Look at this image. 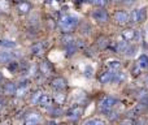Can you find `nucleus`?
<instances>
[{
  "instance_id": "33",
  "label": "nucleus",
  "mask_w": 148,
  "mask_h": 125,
  "mask_svg": "<svg viewBox=\"0 0 148 125\" xmlns=\"http://www.w3.org/2000/svg\"><path fill=\"white\" fill-rule=\"evenodd\" d=\"M123 4H125L126 7H133V5L135 4V0H123Z\"/></svg>"
},
{
  "instance_id": "26",
  "label": "nucleus",
  "mask_w": 148,
  "mask_h": 125,
  "mask_svg": "<svg viewBox=\"0 0 148 125\" xmlns=\"http://www.w3.org/2000/svg\"><path fill=\"white\" fill-rule=\"evenodd\" d=\"M138 65L140 68H148V56L147 55H142L138 60Z\"/></svg>"
},
{
  "instance_id": "5",
  "label": "nucleus",
  "mask_w": 148,
  "mask_h": 125,
  "mask_svg": "<svg viewBox=\"0 0 148 125\" xmlns=\"http://www.w3.org/2000/svg\"><path fill=\"white\" fill-rule=\"evenodd\" d=\"M114 21L118 25H126L127 22H130V13H127L126 10H117L114 13Z\"/></svg>"
},
{
  "instance_id": "36",
  "label": "nucleus",
  "mask_w": 148,
  "mask_h": 125,
  "mask_svg": "<svg viewBox=\"0 0 148 125\" xmlns=\"http://www.w3.org/2000/svg\"><path fill=\"white\" fill-rule=\"evenodd\" d=\"M144 84H146V86H148V76H146V78H144Z\"/></svg>"
},
{
  "instance_id": "7",
  "label": "nucleus",
  "mask_w": 148,
  "mask_h": 125,
  "mask_svg": "<svg viewBox=\"0 0 148 125\" xmlns=\"http://www.w3.org/2000/svg\"><path fill=\"white\" fill-rule=\"evenodd\" d=\"M82 113H83V108L77 106V107H73V108H70V110L68 111L66 116L69 119H72V120H78V119L82 116Z\"/></svg>"
},
{
  "instance_id": "24",
  "label": "nucleus",
  "mask_w": 148,
  "mask_h": 125,
  "mask_svg": "<svg viewBox=\"0 0 148 125\" xmlns=\"http://www.w3.org/2000/svg\"><path fill=\"white\" fill-rule=\"evenodd\" d=\"M130 22L131 23L139 22V9H133L130 12Z\"/></svg>"
},
{
  "instance_id": "15",
  "label": "nucleus",
  "mask_w": 148,
  "mask_h": 125,
  "mask_svg": "<svg viewBox=\"0 0 148 125\" xmlns=\"http://www.w3.org/2000/svg\"><path fill=\"white\" fill-rule=\"evenodd\" d=\"M39 104H40L42 107H44V108H51V104H52V98L49 97L48 94L43 93V95H42L40 100H39Z\"/></svg>"
},
{
  "instance_id": "13",
  "label": "nucleus",
  "mask_w": 148,
  "mask_h": 125,
  "mask_svg": "<svg viewBox=\"0 0 148 125\" xmlns=\"http://www.w3.org/2000/svg\"><path fill=\"white\" fill-rule=\"evenodd\" d=\"M17 9L21 15H26V13H29L31 10V4L27 1H20L17 4Z\"/></svg>"
},
{
  "instance_id": "8",
  "label": "nucleus",
  "mask_w": 148,
  "mask_h": 125,
  "mask_svg": "<svg viewBox=\"0 0 148 125\" xmlns=\"http://www.w3.org/2000/svg\"><path fill=\"white\" fill-rule=\"evenodd\" d=\"M113 77H114L113 70H105L99 76V81L100 84H109L113 81Z\"/></svg>"
},
{
  "instance_id": "2",
  "label": "nucleus",
  "mask_w": 148,
  "mask_h": 125,
  "mask_svg": "<svg viewBox=\"0 0 148 125\" xmlns=\"http://www.w3.org/2000/svg\"><path fill=\"white\" fill-rule=\"evenodd\" d=\"M91 17L94 21H96L97 23H107L109 21V15L103 7H99L96 9H94L91 12Z\"/></svg>"
},
{
  "instance_id": "10",
  "label": "nucleus",
  "mask_w": 148,
  "mask_h": 125,
  "mask_svg": "<svg viewBox=\"0 0 148 125\" xmlns=\"http://www.w3.org/2000/svg\"><path fill=\"white\" fill-rule=\"evenodd\" d=\"M3 91H4L5 95H16V91H17V85L14 82H7V84L3 86Z\"/></svg>"
},
{
  "instance_id": "18",
  "label": "nucleus",
  "mask_w": 148,
  "mask_h": 125,
  "mask_svg": "<svg viewBox=\"0 0 148 125\" xmlns=\"http://www.w3.org/2000/svg\"><path fill=\"white\" fill-rule=\"evenodd\" d=\"M107 65H108V69H109V70L117 72V70H120V68H121V61L120 60H109Z\"/></svg>"
},
{
  "instance_id": "30",
  "label": "nucleus",
  "mask_w": 148,
  "mask_h": 125,
  "mask_svg": "<svg viewBox=\"0 0 148 125\" xmlns=\"http://www.w3.org/2000/svg\"><path fill=\"white\" fill-rule=\"evenodd\" d=\"M147 18V8L143 7L139 9V22H143V21H146Z\"/></svg>"
},
{
  "instance_id": "21",
  "label": "nucleus",
  "mask_w": 148,
  "mask_h": 125,
  "mask_svg": "<svg viewBox=\"0 0 148 125\" xmlns=\"http://www.w3.org/2000/svg\"><path fill=\"white\" fill-rule=\"evenodd\" d=\"M26 93H27V84H22L21 86H17V91H16V95L18 98L25 97Z\"/></svg>"
},
{
  "instance_id": "16",
  "label": "nucleus",
  "mask_w": 148,
  "mask_h": 125,
  "mask_svg": "<svg viewBox=\"0 0 148 125\" xmlns=\"http://www.w3.org/2000/svg\"><path fill=\"white\" fill-rule=\"evenodd\" d=\"M43 51H44V46H43V43H40V42L34 43L33 46H31V54H33V55L39 56V55L43 54Z\"/></svg>"
},
{
  "instance_id": "37",
  "label": "nucleus",
  "mask_w": 148,
  "mask_h": 125,
  "mask_svg": "<svg viewBox=\"0 0 148 125\" xmlns=\"http://www.w3.org/2000/svg\"><path fill=\"white\" fill-rule=\"evenodd\" d=\"M1 79H3V74H1V72H0V82H1Z\"/></svg>"
},
{
  "instance_id": "23",
  "label": "nucleus",
  "mask_w": 148,
  "mask_h": 125,
  "mask_svg": "<svg viewBox=\"0 0 148 125\" xmlns=\"http://www.w3.org/2000/svg\"><path fill=\"white\" fill-rule=\"evenodd\" d=\"M42 95H43V91H40V90H38V91H35L33 95H31V104H39V100H40Z\"/></svg>"
},
{
  "instance_id": "6",
  "label": "nucleus",
  "mask_w": 148,
  "mask_h": 125,
  "mask_svg": "<svg viewBox=\"0 0 148 125\" xmlns=\"http://www.w3.org/2000/svg\"><path fill=\"white\" fill-rule=\"evenodd\" d=\"M51 86L53 87L56 91H64L68 87V82L64 77H55L51 82Z\"/></svg>"
},
{
  "instance_id": "20",
  "label": "nucleus",
  "mask_w": 148,
  "mask_h": 125,
  "mask_svg": "<svg viewBox=\"0 0 148 125\" xmlns=\"http://www.w3.org/2000/svg\"><path fill=\"white\" fill-rule=\"evenodd\" d=\"M74 38L72 35V33H64V37L61 38V43L64 44V46H66V44H70V43H74Z\"/></svg>"
},
{
  "instance_id": "25",
  "label": "nucleus",
  "mask_w": 148,
  "mask_h": 125,
  "mask_svg": "<svg viewBox=\"0 0 148 125\" xmlns=\"http://www.w3.org/2000/svg\"><path fill=\"white\" fill-rule=\"evenodd\" d=\"M65 99H66V95H65L64 93H59V94H56L53 97V100L57 103V104H64Z\"/></svg>"
},
{
  "instance_id": "35",
  "label": "nucleus",
  "mask_w": 148,
  "mask_h": 125,
  "mask_svg": "<svg viewBox=\"0 0 148 125\" xmlns=\"http://www.w3.org/2000/svg\"><path fill=\"white\" fill-rule=\"evenodd\" d=\"M114 4H118V3H123V0H112Z\"/></svg>"
},
{
  "instance_id": "29",
  "label": "nucleus",
  "mask_w": 148,
  "mask_h": 125,
  "mask_svg": "<svg viewBox=\"0 0 148 125\" xmlns=\"http://www.w3.org/2000/svg\"><path fill=\"white\" fill-rule=\"evenodd\" d=\"M147 97H148V91L146 89H140V90H138V93H136V99H139V100L146 99Z\"/></svg>"
},
{
  "instance_id": "32",
  "label": "nucleus",
  "mask_w": 148,
  "mask_h": 125,
  "mask_svg": "<svg viewBox=\"0 0 148 125\" xmlns=\"http://www.w3.org/2000/svg\"><path fill=\"white\" fill-rule=\"evenodd\" d=\"M8 8H9L8 3L5 1V0H0V9H5V10H7Z\"/></svg>"
},
{
  "instance_id": "4",
  "label": "nucleus",
  "mask_w": 148,
  "mask_h": 125,
  "mask_svg": "<svg viewBox=\"0 0 148 125\" xmlns=\"http://www.w3.org/2000/svg\"><path fill=\"white\" fill-rule=\"evenodd\" d=\"M116 104V99L113 97H105L100 103V112L104 115H109Z\"/></svg>"
},
{
  "instance_id": "34",
  "label": "nucleus",
  "mask_w": 148,
  "mask_h": 125,
  "mask_svg": "<svg viewBox=\"0 0 148 125\" xmlns=\"http://www.w3.org/2000/svg\"><path fill=\"white\" fill-rule=\"evenodd\" d=\"M121 125H134V120H131V119H126L125 121H122Z\"/></svg>"
},
{
  "instance_id": "31",
  "label": "nucleus",
  "mask_w": 148,
  "mask_h": 125,
  "mask_svg": "<svg viewBox=\"0 0 148 125\" xmlns=\"http://www.w3.org/2000/svg\"><path fill=\"white\" fill-rule=\"evenodd\" d=\"M90 3L96 5V7H104V5H107L108 0H90Z\"/></svg>"
},
{
  "instance_id": "39",
  "label": "nucleus",
  "mask_w": 148,
  "mask_h": 125,
  "mask_svg": "<svg viewBox=\"0 0 148 125\" xmlns=\"http://www.w3.org/2000/svg\"><path fill=\"white\" fill-rule=\"evenodd\" d=\"M61 125H68V124H61Z\"/></svg>"
},
{
  "instance_id": "40",
  "label": "nucleus",
  "mask_w": 148,
  "mask_h": 125,
  "mask_svg": "<svg viewBox=\"0 0 148 125\" xmlns=\"http://www.w3.org/2000/svg\"><path fill=\"white\" fill-rule=\"evenodd\" d=\"M3 125H8V124H3Z\"/></svg>"
},
{
  "instance_id": "17",
  "label": "nucleus",
  "mask_w": 148,
  "mask_h": 125,
  "mask_svg": "<svg viewBox=\"0 0 148 125\" xmlns=\"http://www.w3.org/2000/svg\"><path fill=\"white\" fill-rule=\"evenodd\" d=\"M136 50H138V48H136L135 44H127V46H126V48L123 50L122 54L125 55L126 57H131V56H134V55H135Z\"/></svg>"
},
{
  "instance_id": "3",
  "label": "nucleus",
  "mask_w": 148,
  "mask_h": 125,
  "mask_svg": "<svg viewBox=\"0 0 148 125\" xmlns=\"http://www.w3.org/2000/svg\"><path fill=\"white\" fill-rule=\"evenodd\" d=\"M42 120V116L36 111H29L25 116H23L22 125H38Z\"/></svg>"
},
{
  "instance_id": "14",
  "label": "nucleus",
  "mask_w": 148,
  "mask_h": 125,
  "mask_svg": "<svg viewBox=\"0 0 148 125\" xmlns=\"http://www.w3.org/2000/svg\"><path fill=\"white\" fill-rule=\"evenodd\" d=\"M126 79H127V74L125 72H121V70L114 72V77H113V82L114 84H123Z\"/></svg>"
},
{
  "instance_id": "38",
  "label": "nucleus",
  "mask_w": 148,
  "mask_h": 125,
  "mask_svg": "<svg viewBox=\"0 0 148 125\" xmlns=\"http://www.w3.org/2000/svg\"><path fill=\"white\" fill-rule=\"evenodd\" d=\"M0 108H1V102H0Z\"/></svg>"
},
{
  "instance_id": "19",
  "label": "nucleus",
  "mask_w": 148,
  "mask_h": 125,
  "mask_svg": "<svg viewBox=\"0 0 148 125\" xmlns=\"http://www.w3.org/2000/svg\"><path fill=\"white\" fill-rule=\"evenodd\" d=\"M0 46L4 48H14L17 43L14 41H10V39H0Z\"/></svg>"
},
{
  "instance_id": "22",
  "label": "nucleus",
  "mask_w": 148,
  "mask_h": 125,
  "mask_svg": "<svg viewBox=\"0 0 148 125\" xmlns=\"http://www.w3.org/2000/svg\"><path fill=\"white\" fill-rule=\"evenodd\" d=\"M96 44L100 47V48H105V47H108V44H109V39H108L107 37L101 35V37H99V38H97Z\"/></svg>"
},
{
  "instance_id": "27",
  "label": "nucleus",
  "mask_w": 148,
  "mask_h": 125,
  "mask_svg": "<svg viewBox=\"0 0 148 125\" xmlns=\"http://www.w3.org/2000/svg\"><path fill=\"white\" fill-rule=\"evenodd\" d=\"M49 113H51L52 117H59V116H61L62 113V110L60 107H52L51 110H49Z\"/></svg>"
},
{
  "instance_id": "1",
  "label": "nucleus",
  "mask_w": 148,
  "mask_h": 125,
  "mask_svg": "<svg viewBox=\"0 0 148 125\" xmlns=\"http://www.w3.org/2000/svg\"><path fill=\"white\" fill-rule=\"evenodd\" d=\"M79 20L77 16L73 15H65L60 18L59 21V28L62 33H72L73 30H75V28L78 26Z\"/></svg>"
},
{
  "instance_id": "12",
  "label": "nucleus",
  "mask_w": 148,
  "mask_h": 125,
  "mask_svg": "<svg viewBox=\"0 0 148 125\" xmlns=\"http://www.w3.org/2000/svg\"><path fill=\"white\" fill-rule=\"evenodd\" d=\"M122 38L125 39L126 42L133 41V39L136 38V31L134 30V29H125V30L122 31Z\"/></svg>"
},
{
  "instance_id": "9",
  "label": "nucleus",
  "mask_w": 148,
  "mask_h": 125,
  "mask_svg": "<svg viewBox=\"0 0 148 125\" xmlns=\"http://www.w3.org/2000/svg\"><path fill=\"white\" fill-rule=\"evenodd\" d=\"M39 69H40V73L44 74V76H49V74H52V72H53V68H52L51 63L46 61V60H43V61L39 64Z\"/></svg>"
},
{
  "instance_id": "28",
  "label": "nucleus",
  "mask_w": 148,
  "mask_h": 125,
  "mask_svg": "<svg viewBox=\"0 0 148 125\" xmlns=\"http://www.w3.org/2000/svg\"><path fill=\"white\" fill-rule=\"evenodd\" d=\"M83 125H107L105 121L100 120V119H91V120H87Z\"/></svg>"
},
{
  "instance_id": "11",
  "label": "nucleus",
  "mask_w": 148,
  "mask_h": 125,
  "mask_svg": "<svg viewBox=\"0 0 148 125\" xmlns=\"http://www.w3.org/2000/svg\"><path fill=\"white\" fill-rule=\"evenodd\" d=\"M14 60V55L7 51L0 52V64H9Z\"/></svg>"
}]
</instances>
